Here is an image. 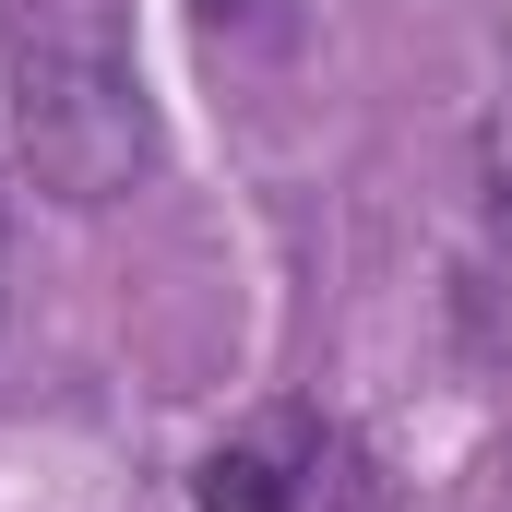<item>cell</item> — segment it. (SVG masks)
<instances>
[{"label": "cell", "mask_w": 512, "mask_h": 512, "mask_svg": "<svg viewBox=\"0 0 512 512\" xmlns=\"http://www.w3.org/2000/svg\"><path fill=\"white\" fill-rule=\"evenodd\" d=\"M477 191H489V227L512 239V108L489 120V143H477Z\"/></svg>", "instance_id": "cell-4"}, {"label": "cell", "mask_w": 512, "mask_h": 512, "mask_svg": "<svg viewBox=\"0 0 512 512\" xmlns=\"http://www.w3.org/2000/svg\"><path fill=\"white\" fill-rule=\"evenodd\" d=\"M191 501H203V512H286L298 489H286V465H274V453H215V465L191 477Z\"/></svg>", "instance_id": "cell-2"}, {"label": "cell", "mask_w": 512, "mask_h": 512, "mask_svg": "<svg viewBox=\"0 0 512 512\" xmlns=\"http://www.w3.org/2000/svg\"><path fill=\"white\" fill-rule=\"evenodd\" d=\"M191 24H203L215 48H286V36L310 24V0H191Z\"/></svg>", "instance_id": "cell-3"}, {"label": "cell", "mask_w": 512, "mask_h": 512, "mask_svg": "<svg viewBox=\"0 0 512 512\" xmlns=\"http://www.w3.org/2000/svg\"><path fill=\"white\" fill-rule=\"evenodd\" d=\"M0 72H12V155L48 203L96 215L143 191L155 96L131 60V0H0Z\"/></svg>", "instance_id": "cell-1"}]
</instances>
